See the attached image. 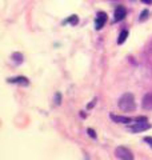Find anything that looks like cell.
<instances>
[{"mask_svg":"<svg viewBox=\"0 0 152 160\" xmlns=\"http://www.w3.org/2000/svg\"><path fill=\"white\" fill-rule=\"evenodd\" d=\"M119 108L124 112H132L136 109V102L132 93L127 92L124 95H121L119 99Z\"/></svg>","mask_w":152,"mask_h":160,"instance_id":"6da1fadb","label":"cell"},{"mask_svg":"<svg viewBox=\"0 0 152 160\" xmlns=\"http://www.w3.org/2000/svg\"><path fill=\"white\" fill-rule=\"evenodd\" d=\"M115 156L120 159V160H134V152L131 151L129 148H127V147H123V146H120L115 149Z\"/></svg>","mask_w":152,"mask_h":160,"instance_id":"7a4b0ae2","label":"cell"},{"mask_svg":"<svg viewBox=\"0 0 152 160\" xmlns=\"http://www.w3.org/2000/svg\"><path fill=\"white\" fill-rule=\"evenodd\" d=\"M152 126L151 124L147 122V120H144V122H136L134 126H131V127H128V129L131 132H143V131H147V129H149Z\"/></svg>","mask_w":152,"mask_h":160,"instance_id":"3957f363","label":"cell"},{"mask_svg":"<svg viewBox=\"0 0 152 160\" xmlns=\"http://www.w3.org/2000/svg\"><path fill=\"white\" fill-rule=\"evenodd\" d=\"M105 22H107V13L105 12H99L98 16H96V20H95V28L96 29H101L104 27Z\"/></svg>","mask_w":152,"mask_h":160,"instance_id":"277c9868","label":"cell"},{"mask_svg":"<svg viewBox=\"0 0 152 160\" xmlns=\"http://www.w3.org/2000/svg\"><path fill=\"white\" fill-rule=\"evenodd\" d=\"M111 120L115 123H120V124H129L131 122H132V119L128 118V116H121V115H114L111 113Z\"/></svg>","mask_w":152,"mask_h":160,"instance_id":"5b68a950","label":"cell"},{"mask_svg":"<svg viewBox=\"0 0 152 160\" xmlns=\"http://www.w3.org/2000/svg\"><path fill=\"white\" fill-rule=\"evenodd\" d=\"M141 107H143L144 109H147V111L152 109V92L144 95L143 100H141Z\"/></svg>","mask_w":152,"mask_h":160,"instance_id":"8992f818","label":"cell"},{"mask_svg":"<svg viewBox=\"0 0 152 160\" xmlns=\"http://www.w3.org/2000/svg\"><path fill=\"white\" fill-rule=\"evenodd\" d=\"M8 83H13V84H22V86H28L29 80L25 76H16V78H9Z\"/></svg>","mask_w":152,"mask_h":160,"instance_id":"52a82bcc","label":"cell"},{"mask_svg":"<svg viewBox=\"0 0 152 160\" xmlns=\"http://www.w3.org/2000/svg\"><path fill=\"white\" fill-rule=\"evenodd\" d=\"M127 15V11L124 7H118L115 11V22H120V20H123Z\"/></svg>","mask_w":152,"mask_h":160,"instance_id":"ba28073f","label":"cell"},{"mask_svg":"<svg viewBox=\"0 0 152 160\" xmlns=\"http://www.w3.org/2000/svg\"><path fill=\"white\" fill-rule=\"evenodd\" d=\"M127 38H128V31H121L120 32V35H119V39H118V44H123L125 40H127Z\"/></svg>","mask_w":152,"mask_h":160,"instance_id":"9c48e42d","label":"cell"},{"mask_svg":"<svg viewBox=\"0 0 152 160\" xmlns=\"http://www.w3.org/2000/svg\"><path fill=\"white\" fill-rule=\"evenodd\" d=\"M12 59H13V62H15V63H18V64L23 63V55H22V53H19V52L13 53V55H12Z\"/></svg>","mask_w":152,"mask_h":160,"instance_id":"30bf717a","label":"cell"},{"mask_svg":"<svg viewBox=\"0 0 152 160\" xmlns=\"http://www.w3.org/2000/svg\"><path fill=\"white\" fill-rule=\"evenodd\" d=\"M67 23H69V24H72V26H76V24L79 23V18L76 16V15H72L68 20H67Z\"/></svg>","mask_w":152,"mask_h":160,"instance_id":"8fae6325","label":"cell"},{"mask_svg":"<svg viewBox=\"0 0 152 160\" xmlns=\"http://www.w3.org/2000/svg\"><path fill=\"white\" fill-rule=\"evenodd\" d=\"M148 15H149V12L147 11V9H144V11L141 12V15H140L139 20H140V22H144V20H147V18H148Z\"/></svg>","mask_w":152,"mask_h":160,"instance_id":"7c38bea8","label":"cell"},{"mask_svg":"<svg viewBox=\"0 0 152 160\" xmlns=\"http://www.w3.org/2000/svg\"><path fill=\"white\" fill-rule=\"evenodd\" d=\"M87 132H88V135H89V136L92 138V139H96V133H95V131H94L92 128H88V129H87Z\"/></svg>","mask_w":152,"mask_h":160,"instance_id":"4fadbf2b","label":"cell"},{"mask_svg":"<svg viewBox=\"0 0 152 160\" xmlns=\"http://www.w3.org/2000/svg\"><path fill=\"white\" fill-rule=\"evenodd\" d=\"M144 140L147 143H149L151 144V147H152V138H144Z\"/></svg>","mask_w":152,"mask_h":160,"instance_id":"5bb4252c","label":"cell"},{"mask_svg":"<svg viewBox=\"0 0 152 160\" xmlns=\"http://www.w3.org/2000/svg\"><path fill=\"white\" fill-rule=\"evenodd\" d=\"M96 102H98V100H96V99H94V100H92V103H91L89 106H88V108H92V107L95 106V104H96Z\"/></svg>","mask_w":152,"mask_h":160,"instance_id":"9a60e30c","label":"cell"},{"mask_svg":"<svg viewBox=\"0 0 152 160\" xmlns=\"http://www.w3.org/2000/svg\"><path fill=\"white\" fill-rule=\"evenodd\" d=\"M144 4H152V0H141Z\"/></svg>","mask_w":152,"mask_h":160,"instance_id":"2e32d148","label":"cell"},{"mask_svg":"<svg viewBox=\"0 0 152 160\" xmlns=\"http://www.w3.org/2000/svg\"><path fill=\"white\" fill-rule=\"evenodd\" d=\"M148 51H149V52H152V42L149 43V46H148Z\"/></svg>","mask_w":152,"mask_h":160,"instance_id":"e0dca14e","label":"cell"}]
</instances>
